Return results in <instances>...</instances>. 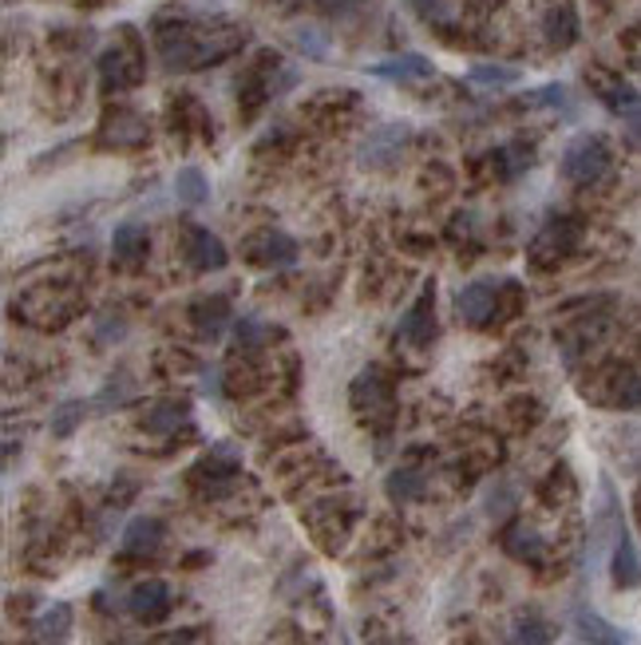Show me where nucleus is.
<instances>
[{"label": "nucleus", "mask_w": 641, "mask_h": 645, "mask_svg": "<svg viewBox=\"0 0 641 645\" xmlns=\"http://www.w3.org/2000/svg\"><path fill=\"white\" fill-rule=\"evenodd\" d=\"M242 45V33L230 24H190L174 21L155 28V48L167 72H190V67L222 64Z\"/></svg>", "instance_id": "1"}, {"label": "nucleus", "mask_w": 641, "mask_h": 645, "mask_svg": "<svg viewBox=\"0 0 641 645\" xmlns=\"http://www.w3.org/2000/svg\"><path fill=\"white\" fill-rule=\"evenodd\" d=\"M79 313V294L64 285H36L16 301V318L36 328H64Z\"/></svg>", "instance_id": "2"}, {"label": "nucleus", "mask_w": 641, "mask_h": 645, "mask_svg": "<svg viewBox=\"0 0 641 645\" xmlns=\"http://www.w3.org/2000/svg\"><path fill=\"white\" fill-rule=\"evenodd\" d=\"M563 178L575 186H590L599 183V178L609 175V166H614V151H609V142L602 135H578V139L566 142L563 151Z\"/></svg>", "instance_id": "3"}, {"label": "nucleus", "mask_w": 641, "mask_h": 645, "mask_svg": "<svg viewBox=\"0 0 641 645\" xmlns=\"http://www.w3.org/2000/svg\"><path fill=\"white\" fill-rule=\"evenodd\" d=\"M99 79L108 91H127L143 79V45L131 28H123V40L99 55Z\"/></svg>", "instance_id": "4"}, {"label": "nucleus", "mask_w": 641, "mask_h": 645, "mask_svg": "<svg viewBox=\"0 0 641 645\" xmlns=\"http://www.w3.org/2000/svg\"><path fill=\"white\" fill-rule=\"evenodd\" d=\"M147 139H151V123L143 120L139 111L111 108L108 115L99 120L96 142L103 147V151H139Z\"/></svg>", "instance_id": "5"}, {"label": "nucleus", "mask_w": 641, "mask_h": 645, "mask_svg": "<svg viewBox=\"0 0 641 645\" xmlns=\"http://www.w3.org/2000/svg\"><path fill=\"white\" fill-rule=\"evenodd\" d=\"M575 246H578V222L555 219V222H546L543 231L531 238L527 258H531V265H539V270H555L566 253L575 250Z\"/></svg>", "instance_id": "6"}, {"label": "nucleus", "mask_w": 641, "mask_h": 645, "mask_svg": "<svg viewBox=\"0 0 641 645\" xmlns=\"http://www.w3.org/2000/svg\"><path fill=\"white\" fill-rule=\"evenodd\" d=\"M500 294H503V285L468 282V285H464V289L456 294V313H459V321H464V325H471V328L495 325V321L503 318Z\"/></svg>", "instance_id": "7"}, {"label": "nucleus", "mask_w": 641, "mask_h": 645, "mask_svg": "<svg viewBox=\"0 0 641 645\" xmlns=\"http://www.w3.org/2000/svg\"><path fill=\"white\" fill-rule=\"evenodd\" d=\"M408 139H412V132H408L404 123H384V127L369 132V139L360 142V166H369V171H389V166L400 163Z\"/></svg>", "instance_id": "8"}, {"label": "nucleus", "mask_w": 641, "mask_h": 645, "mask_svg": "<svg viewBox=\"0 0 641 645\" xmlns=\"http://www.w3.org/2000/svg\"><path fill=\"white\" fill-rule=\"evenodd\" d=\"M348 400L365 420H389L392 415V384L381 369H365L348 388Z\"/></svg>", "instance_id": "9"}, {"label": "nucleus", "mask_w": 641, "mask_h": 645, "mask_svg": "<svg viewBox=\"0 0 641 645\" xmlns=\"http://www.w3.org/2000/svg\"><path fill=\"white\" fill-rule=\"evenodd\" d=\"M539 28L551 48H575L578 40V9L575 0H539Z\"/></svg>", "instance_id": "10"}, {"label": "nucleus", "mask_w": 641, "mask_h": 645, "mask_svg": "<svg viewBox=\"0 0 641 645\" xmlns=\"http://www.w3.org/2000/svg\"><path fill=\"white\" fill-rule=\"evenodd\" d=\"M246 262L261 270H289L297 262V241L282 231H261L246 241Z\"/></svg>", "instance_id": "11"}, {"label": "nucleus", "mask_w": 641, "mask_h": 645, "mask_svg": "<svg viewBox=\"0 0 641 645\" xmlns=\"http://www.w3.org/2000/svg\"><path fill=\"white\" fill-rule=\"evenodd\" d=\"M183 253H186V262H190V270H198V274H218V270H226V262H230V250L222 246V238L210 234L207 226H186Z\"/></svg>", "instance_id": "12"}, {"label": "nucleus", "mask_w": 641, "mask_h": 645, "mask_svg": "<svg viewBox=\"0 0 641 645\" xmlns=\"http://www.w3.org/2000/svg\"><path fill=\"white\" fill-rule=\"evenodd\" d=\"M238 471H242L238 451L230 448V444H214V448L202 456V463L190 471V480L202 483V487H207V495H210V492H222V487H230Z\"/></svg>", "instance_id": "13"}, {"label": "nucleus", "mask_w": 641, "mask_h": 645, "mask_svg": "<svg viewBox=\"0 0 641 645\" xmlns=\"http://www.w3.org/2000/svg\"><path fill=\"white\" fill-rule=\"evenodd\" d=\"M396 337H400L404 345H412V349H432V340H435L432 285H424V294L408 306V313L400 318V328H396Z\"/></svg>", "instance_id": "14"}, {"label": "nucleus", "mask_w": 641, "mask_h": 645, "mask_svg": "<svg viewBox=\"0 0 641 645\" xmlns=\"http://www.w3.org/2000/svg\"><path fill=\"white\" fill-rule=\"evenodd\" d=\"M609 579H614V586L618 591H638L641 586V558H638V547H633L630 531H626V523H614V555H609Z\"/></svg>", "instance_id": "15"}, {"label": "nucleus", "mask_w": 641, "mask_h": 645, "mask_svg": "<svg viewBox=\"0 0 641 645\" xmlns=\"http://www.w3.org/2000/svg\"><path fill=\"white\" fill-rule=\"evenodd\" d=\"M127 610L139 618L143 625H155L163 622L167 613H171V586L163 579H147L139 582L135 591L127 594Z\"/></svg>", "instance_id": "16"}, {"label": "nucleus", "mask_w": 641, "mask_h": 645, "mask_svg": "<svg viewBox=\"0 0 641 645\" xmlns=\"http://www.w3.org/2000/svg\"><path fill=\"white\" fill-rule=\"evenodd\" d=\"M151 253V234L143 222H120L115 226V238H111V262L123 265V270H135Z\"/></svg>", "instance_id": "17"}, {"label": "nucleus", "mask_w": 641, "mask_h": 645, "mask_svg": "<svg viewBox=\"0 0 641 645\" xmlns=\"http://www.w3.org/2000/svg\"><path fill=\"white\" fill-rule=\"evenodd\" d=\"M76 630V610L67 601H52L48 610L33 622V642L36 645H67Z\"/></svg>", "instance_id": "18"}, {"label": "nucleus", "mask_w": 641, "mask_h": 645, "mask_svg": "<svg viewBox=\"0 0 641 645\" xmlns=\"http://www.w3.org/2000/svg\"><path fill=\"white\" fill-rule=\"evenodd\" d=\"M167 538V526L159 523V519H151V514H139V519H131L127 526H123V555L127 558H151L155 550L163 547Z\"/></svg>", "instance_id": "19"}, {"label": "nucleus", "mask_w": 641, "mask_h": 645, "mask_svg": "<svg viewBox=\"0 0 641 645\" xmlns=\"http://www.w3.org/2000/svg\"><path fill=\"white\" fill-rule=\"evenodd\" d=\"M369 76L392 79V84H416V79H432L435 67H432V60H424V55L404 52V55H392V60H381V64H372Z\"/></svg>", "instance_id": "20"}, {"label": "nucleus", "mask_w": 641, "mask_h": 645, "mask_svg": "<svg viewBox=\"0 0 641 645\" xmlns=\"http://www.w3.org/2000/svg\"><path fill=\"white\" fill-rule=\"evenodd\" d=\"M186 424H190V400H159V405H151L147 415H143V427L151 436H174Z\"/></svg>", "instance_id": "21"}, {"label": "nucleus", "mask_w": 641, "mask_h": 645, "mask_svg": "<svg viewBox=\"0 0 641 645\" xmlns=\"http://www.w3.org/2000/svg\"><path fill=\"white\" fill-rule=\"evenodd\" d=\"M503 550L519 562H543L546 555V538L539 535V526L531 523H511L503 531Z\"/></svg>", "instance_id": "22"}, {"label": "nucleus", "mask_w": 641, "mask_h": 645, "mask_svg": "<svg viewBox=\"0 0 641 645\" xmlns=\"http://www.w3.org/2000/svg\"><path fill=\"white\" fill-rule=\"evenodd\" d=\"M575 630H578V637H582L587 645H626V642H630V637L621 634L618 625L606 622L602 613L587 610V606H578V610H575Z\"/></svg>", "instance_id": "23"}, {"label": "nucleus", "mask_w": 641, "mask_h": 645, "mask_svg": "<svg viewBox=\"0 0 641 645\" xmlns=\"http://www.w3.org/2000/svg\"><path fill=\"white\" fill-rule=\"evenodd\" d=\"M384 492H389L392 504H412V499H420V495L428 492V480L420 468H396L384 480Z\"/></svg>", "instance_id": "24"}, {"label": "nucleus", "mask_w": 641, "mask_h": 645, "mask_svg": "<svg viewBox=\"0 0 641 645\" xmlns=\"http://www.w3.org/2000/svg\"><path fill=\"white\" fill-rule=\"evenodd\" d=\"M226 321H230V306H226V297H202L195 306V328L202 333V337H210L214 340L222 328H226Z\"/></svg>", "instance_id": "25"}, {"label": "nucleus", "mask_w": 641, "mask_h": 645, "mask_svg": "<svg viewBox=\"0 0 641 645\" xmlns=\"http://www.w3.org/2000/svg\"><path fill=\"white\" fill-rule=\"evenodd\" d=\"M531 163H534L531 142H507V147L495 151V171H500V178H519L522 171H531Z\"/></svg>", "instance_id": "26"}, {"label": "nucleus", "mask_w": 641, "mask_h": 645, "mask_svg": "<svg viewBox=\"0 0 641 645\" xmlns=\"http://www.w3.org/2000/svg\"><path fill=\"white\" fill-rule=\"evenodd\" d=\"M174 195H178V202H183V207H202V202L210 198L207 175H202L198 166H183V171L174 175Z\"/></svg>", "instance_id": "27"}, {"label": "nucleus", "mask_w": 641, "mask_h": 645, "mask_svg": "<svg viewBox=\"0 0 641 645\" xmlns=\"http://www.w3.org/2000/svg\"><path fill=\"white\" fill-rule=\"evenodd\" d=\"M555 642V625L539 618V613H522L511 625V645H551Z\"/></svg>", "instance_id": "28"}, {"label": "nucleus", "mask_w": 641, "mask_h": 645, "mask_svg": "<svg viewBox=\"0 0 641 645\" xmlns=\"http://www.w3.org/2000/svg\"><path fill=\"white\" fill-rule=\"evenodd\" d=\"M468 84L476 88H511L519 84V67H507V64H476L468 72Z\"/></svg>", "instance_id": "29"}, {"label": "nucleus", "mask_w": 641, "mask_h": 645, "mask_svg": "<svg viewBox=\"0 0 641 645\" xmlns=\"http://www.w3.org/2000/svg\"><path fill=\"white\" fill-rule=\"evenodd\" d=\"M412 12L432 28H447L459 16V0H408Z\"/></svg>", "instance_id": "30"}, {"label": "nucleus", "mask_w": 641, "mask_h": 645, "mask_svg": "<svg viewBox=\"0 0 641 645\" xmlns=\"http://www.w3.org/2000/svg\"><path fill=\"white\" fill-rule=\"evenodd\" d=\"M84 400H64V405L52 412V436L56 439H67L72 432H76L79 424H84Z\"/></svg>", "instance_id": "31"}, {"label": "nucleus", "mask_w": 641, "mask_h": 645, "mask_svg": "<svg viewBox=\"0 0 641 645\" xmlns=\"http://www.w3.org/2000/svg\"><path fill=\"white\" fill-rule=\"evenodd\" d=\"M234 333H238V345H242V349H258L261 340L270 337V328L261 325L258 318H242L238 325H234Z\"/></svg>", "instance_id": "32"}, {"label": "nucleus", "mask_w": 641, "mask_h": 645, "mask_svg": "<svg viewBox=\"0 0 641 645\" xmlns=\"http://www.w3.org/2000/svg\"><path fill=\"white\" fill-rule=\"evenodd\" d=\"M131 393V381L127 376H120V384H115V376H111L108 384H103V393L96 396V408L99 412H108V408H115V405H123V396Z\"/></svg>", "instance_id": "33"}, {"label": "nucleus", "mask_w": 641, "mask_h": 645, "mask_svg": "<svg viewBox=\"0 0 641 645\" xmlns=\"http://www.w3.org/2000/svg\"><path fill=\"white\" fill-rule=\"evenodd\" d=\"M297 48H305V52L313 55V60H321V55L329 52L325 36H321V33H313V28H297Z\"/></svg>", "instance_id": "34"}, {"label": "nucleus", "mask_w": 641, "mask_h": 645, "mask_svg": "<svg viewBox=\"0 0 641 645\" xmlns=\"http://www.w3.org/2000/svg\"><path fill=\"white\" fill-rule=\"evenodd\" d=\"M626 142L641 151V108L626 111Z\"/></svg>", "instance_id": "35"}, {"label": "nucleus", "mask_w": 641, "mask_h": 645, "mask_svg": "<svg viewBox=\"0 0 641 645\" xmlns=\"http://www.w3.org/2000/svg\"><path fill=\"white\" fill-rule=\"evenodd\" d=\"M317 4H321L325 12H345V9H353L357 0H317Z\"/></svg>", "instance_id": "36"}]
</instances>
